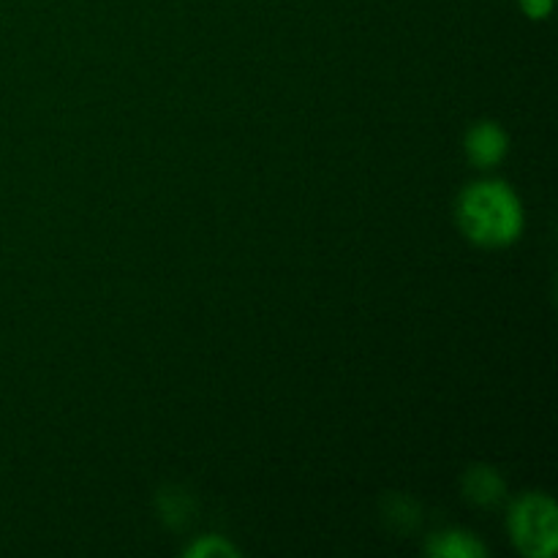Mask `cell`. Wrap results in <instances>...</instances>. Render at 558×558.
Returning <instances> with one entry per match:
<instances>
[{
  "label": "cell",
  "instance_id": "cell-1",
  "mask_svg": "<svg viewBox=\"0 0 558 558\" xmlns=\"http://www.w3.org/2000/svg\"><path fill=\"white\" fill-rule=\"evenodd\" d=\"M458 227L483 248H505L523 232L521 199L501 180L469 185L458 199Z\"/></svg>",
  "mask_w": 558,
  "mask_h": 558
},
{
  "label": "cell",
  "instance_id": "cell-2",
  "mask_svg": "<svg viewBox=\"0 0 558 558\" xmlns=\"http://www.w3.org/2000/svg\"><path fill=\"white\" fill-rule=\"evenodd\" d=\"M512 545L529 558H550L558 548V507L545 494H523L512 505L510 518Z\"/></svg>",
  "mask_w": 558,
  "mask_h": 558
},
{
  "label": "cell",
  "instance_id": "cell-3",
  "mask_svg": "<svg viewBox=\"0 0 558 558\" xmlns=\"http://www.w3.org/2000/svg\"><path fill=\"white\" fill-rule=\"evenodd\" d=\"M507 153V134L496 123H477L466 134V156L480 169L499 163Z\"/></svg>",
  "mask_w": 558,
  "mask_h": 558
},
{
  "label": "cell",
  "instance_id": "cell-4",
  "mask_svg": "<svg viewBox=\"0 0 558 558\" xmlns=\"http://www.w3.org/2000/svg\"><path fill=\"white\" fill-rule=\"evenodd\" d=\"M428 554L439 558H483L485 548L474 534L445 532V534H436L434 543L428 545Z\"/></svg>",
  "mask_w": 558,
  "mask_h": 558
},
{
  "label": "cell",
  "instance_id": "cell-5",
  "mask_svg": "<svg viewBox=\"0 0 558 558\" xmlns=\"http://www.w3.org/2000/svg\"><path fill=\"white\" fill-rule=\"evenodd\" d=\"M466 496L474 505L490 507L505 496V483L494 469H472L466 474Z\"/></svg>",
  "mask_w": 558,
  "mask_h": 558
},
{
  "label": "cell",
  "instance_id": "cell-6",
  "mask_svg": "<svg viewBox=\"0 0 558 558\" xmlns=\"http://www.w3.org/2000/svg\"><path fill=\"white\" fill-rule=\"evenodd\" d=\"M189 554L199 556V558H205V556H238V548H232V545H229L223 537H205V539H199V543H196L194 548L189 550Z\"/></svg>",
  "mask_w": 558,
  "mask_h": 558
},
{
  "label": "cell",
  "instance_id": "cell-7",
  "mask_svg": "<svg viewBox=\"0 0 558 558\" xmlns=\"http://www.w3.org/2000/svg\"><path fill=\"white\" fill-rule=\"evenodd\" d=\"M521 9L529 20H548L554 11V0H521Z\"/></svg>",
  "mask_w": 558,
  "mask_h": 558
}]
</instances>
